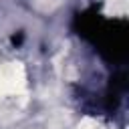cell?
Masks as SVG:
<instances>
[{"label":"cell","instance_id":"obj_2","mask_svg":"<svg viewBox=\"0 0 129 129\" xmlns=\"http://www.w3.org/2000/svg\"><path fill=\"white\" fill-rule=\"evenodd\" d=\"M79 129H105L97 119H91V117H87V119H83L81 121V125H79Z\"/></svg>","mask_w":129,"mask_h":129},{"label":"cell","instance_id":"obj_1","mask_svg":"<svg viewBox=\"0 0 129 129\" xmlns=\"http://www.w3.org/2000/svg\"><path fill=\"white\" fill-rule=\"evenodd\" d=\"M26 87V73L20 62H8L0 69V99L18 95Z\"/></svg>","mask_w":129,"mask_h":129}]
</instances>
